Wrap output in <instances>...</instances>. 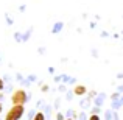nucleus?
I'll return each mask as SVG.
<instances>
[{
    "label": "nucleus",
    "instance_id": "nucleus-1",
    "mask_svg": "<svg viewBox=\"0 0 123 120\" xmlns=\"http://www.w3.org/2000/svg\"><path fill=\"white\" fill-rule=\"evenodd\" d=\"M11 101L12 106H24V103L27 101V92L22 89L14 90V94L11 95Z\"/></svg>",
    "mask_w": 123,
    "mask_h": 120
},
{
    "label": "nucleus",
    "instance_id": "nucleus-2",
    "mask_svg": "<svg viewBox=\"0 0 123 120\" xmlns=\"http://www.w3.org/2000/svg\"><path fill=\"white\" fill-rule=\"evenodd\" d=\"M22 115H24V106H12L8 111L5 120H20Z\"/></svg>",
    "mask_w": 123,
    "mask_h": 120
},
{
    "label": "nucleus",
    "instance_id": "nucleus-3",
    "mask_svg": "<svg viewBox=\"0 0 123 120\" xmlns=\"http://www.w3.org/2000/svg\"><path fill=\"white\" fill-rule=\"evenodd\" d=\"M86 86H83V84H78V86H75V89H73V92H75V95H84L86 94Z\"/></svg>",
    "mask_w": 123,
    "mask_h": 120
},
{
    "label": "nucleus",
    "instance_id": "nucleus-4",
    "mask_svg": "<svg viewBox=\"0 0 123 120\" xmlns=\"http://www.w3.org/2000/svg\"><path fill=\"white\" fill-rule=\"evenodd\" d=\"M33 120H45V115L42 114V112H37V114L33 117Z\"/></svg>",
    "mask_w": 123,
    "mask_h": 120
},
{
    "label": "nucleus",
    "instance_id": "nucleus-5",
    "mask_svg": "<svg viewBox=\"0 0 123 120\" xmlns=\"http://www.w3.org/2000/svg\"><path fill=\"white\" fill-rule=\"evenodd\" d=\"M89 120H100V117H98V115H95V114H92L89 117Z\"/></svg>",
    "mask_w": 123,
    "mask_h": 120
},
{
    "label": "nucleus",
    "instance_id": "nucleus-6",
    "mask_svg": "<svg viewBox=\"0 0 123 120\" xmlns=\"http://www.w3.org/2000/svg\"><path fill=\"white\" fill-rule=\"evenodd\" d=\"M42 90H44V92H47V90H48V86H47V84H44V86H42Z\"/></svg>",
    "mask_w": 123,
    "mask_h": 120
},
{
    "label": "nucleus",
    "instance_id": "nucleus-7",
    "mask_svg": "<svg viewBox=\"0 0 123 120\" xmlns=\"http://www.w3.org/2000/svg\"><path fill=\"white\" fill-rule=\"evenodd\" d=\"M3 89V81H2V78H0V90Z\"/></svg>",
    "mask_w": 123,
    "mask_h": 120
},
{
    "label": "nucleus",
    "instance_id": "nucleus-8",
    "mask_svg": "<svg viewBox=\"0 0 123 120\" xmlns=\"http://www.w3.org/2000/svg\"><path fill=\"white\" fill-rule=\"evenodd\" d=\"M0 112H2V103H0Z\"/></svg>",
    "mask_w": 123,
    "mask_h": 120
},
{
    "label": "nucleus",
    "instance_id": "nucleus-9",
    "mask_svg": "<svg viewBox=\"0 0 123 120\" xmlns=\"http://www.w3.org/2000/svg\"><path fill=\"white\" fill-rule=\"evenodd\" d=\"M67 120H72V119H67Z\"/></svg>",
    "mask_w": 123,
    "mask_h": 120
}]
</instances>
